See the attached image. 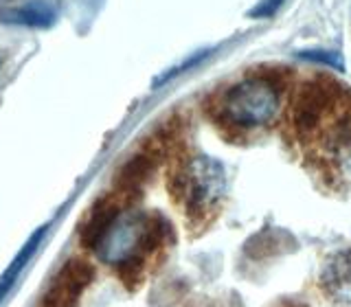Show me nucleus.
Listing matches in <instances>:
<instances>
[{
    "instance_id": "nucleus-10",
    "label": "nucleus",
    "mask_w": 351,
    "mask_h": 307,
    "mask_svg": "<svg viewBox=\"0 0 351 307\" xmlns=\"http://www.w3.org/2000/svg\"><path fill=\"white\" fill-rule=\"evenodd\" d=\"M250 75L259 77V79L272 84L274 88H279V90H285L290 84V79L294 77V71L288 69V66H277V64H261L257 66L255 71H252Z\"/></svg>"
},
{
    "instance_id": "nucleus-4",
    "label": "nucleus",
    "mask_w": 351,
    "mask_h": 307,
    "mask_svg": "<svg viewBox=\"0 0 351 307\" xmlns=\"http://www.w3.org/2000/svg\"><path fill=\"white\" fill-rule=\"evenodd\" d=\"M95 268L86 259H69L53 279L40 307H77L84 290L93 283Z\"/></svg>"
},
{
    "instance_id": "nucleus-7",
    "label": "nucleus",
    "mask_w": 351,
    "mask_h": 307,
    "mask_svg": "<svg viewBox=\"0 0 351 307\" xmlns=\"http://www.w3.org/2000/svg\"><path fill=\"white\" fill-rule=\"evenodd\" d=\"M321 145L336 164L351 171V101L345 103L343 114L336 116L332 125L323 132Z\"/></svg>"
},
{
    "instance_id": "nucleus-12",
    "label": "nucleus",
    "mask_w": 351,
    "mask_h": 307,
    "mask_svg": "<svg viewBox=\"0 0 351 307\" xmlns=\"http://www.w3.org/2000/svg\"><path fill=\"white\" fill-rule=\"evenodd\" d=\"M281 5H283V0H266L263 5H259L252 11H248V16H252V18H268L272 14H277V11L281 9Z\"/></svg>"
},
{
    "instance_id": "nucleus-11",
    "label": "nucleus",
    "mask_w": 351,
    "mask_h": 307,
    "mask_svg": "<svg viewBox=\"0 0 351 307\" xmlns=\"http://www.w3.org/2000/svg\"><path fill=\"white\" fill-rule=\"evenodd\" d=\"M296 58L305 60V62H314V64H327V66H332V69H338V71L345 69L343 55L329 53V51H301V53H296Z\"/></svg>"
},
{
    "instance_id": "nucleus-5",
    "label": "nucleus",
    "mask_w": 351,
    "mask_h": 307,
    "mask_svg": "<svg viewBox=\"0 0 351 307\" xmlns=\"http://www.w3.org/2000/svg\"><path fill=\"white\" fill-rule=\"evenodd\" d=\"M119 217H121V202L114 195H108L104 200H99L82 226L80 233L82 244L90 250H99L106 237L110 235V230L117 226Z\"/></svg>"
},
{
    "instance_id": "nucleus-1",
    "label": "nucleus",
    "mask_w": 351,
    "mask_h": 307,
    "mask_svg": "<svg viewBox=\"0 0 351 307\" xmlns=\"http://www.w3.org/2000/svg\"><path fill=\"white\" fill-rule=\"evenodd\" d=\"M283 90L272 84L248 75L233 86L224 88L206 101V114L213 123L230 136L248 134L250 130L270 125L277 119Z\"/></svg>"
},
{
    "instance_id": "nucleus-6",
    "label": "nucleus",
    "mask_w": 351,
    "mask_h": 307,
    "mask_svg": "<svg viewBox=\"0 0 351 307\" xmlns=\"http://www.w3.org/2000/svg\"><path fill=\"white\" fill-rule=\"evenodd\" d=\"M158 167V149H143L132 156L117 175V191L123 195H134L149 182Z\"/></svg>"
},
{
    "instance_id": "nucleus-2",
    "label": "nucleus",
    "mask_w": 351,
    "mask_h": 307,
    "mask_svg": "<svg viewBox=\"0 0 351 307\" xmlns=\"http://www.w3.org/2000/svg\"><path fill=\"white\" fill-rule=\"evenodd\" d=\"M226 175L222 164L208 156H195L176 169L171 178L173 195L182 200L186 213L202 219L224 195Z\"/></svg>"
},
{
    "instance_id": "nucleus-9",
    "label": "nucleus",
    "mask_w": 351,
    "mask_h": 307,
    "mask_svg": "<svg viewBox=\"0 0 351 307\" xmlns=\"http://www.w3.org/2000/svg\"><path fill=\"white\" fill-rule=\"evenodd\" d=\"M44 233H47V226H40L36 233H33L29 237V241L25 246H22V250L18 252V255L14 257V261L9 263L7 270L0 274V303H3V299L9 294V290L14 288V283L16 279L20 277V272L25 270V266L31 261V257L36 255L40 244H42V239H44Z\"/></svg>"
},
{
    "instance_id": "nucleus-3",
    "label": "nucleus",
    "mask_w": 351,
    "mask_h": 307,
    "mask_svg": "<svg viewBox=\"0 0 351 307\" xmlns=\"http://www.w3.org/2000/svg\"><path fill=\"white\" fill-rule=\"evenodd\" d=\"M351 95V90L325 75L307 77L305 82L299 84L296 99L292 106V130L294 134L307 140L321 132V125L325 116L334 108L343 106L345 99Z\"/></svg>"
},
{
    "instance_id": "nucleus-8",
    "label": "nucleus",
    "mask_w": 351,
    "mask_h": 307,
    "mask_svg": "<svg viewBox=\"0 0 351 307\" xmlns=\"http://www.w3.org/2000/svg\"><path fill=\"white\" fill-rule=\"evenodd\" d=\"M55 18H58L55 9L44 0H33L22 7L0 11V22L5 25H25L33 29H47L55 22Z\"/></svg>"
}]
</instances>
